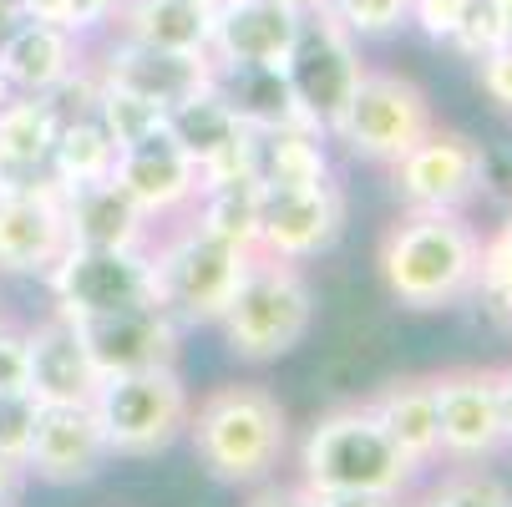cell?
<instances>
[{"label":"cell","instance_id":"cell-45","mask_svg":"<svg viewBox=\"0 0 512 507\" xmlns=\"http://www.w3.org/2000/svg\"><path fill=\"white\" fill-rule=\"evenodd\" d=\"M279 6H295V11H315V6H325V0H279Z\"/></svg>","mask_w":512,"mask_h":507},{"label":"cell","instance_id":"cell-10","mask_svg":"<svg viewBox=\"0 0 512 507\" xmlns=\"http://www.w3.org/2000/svg\"><path fill=\"white\" fill-rule=\"evenodd\" d=\"M391 193L401 208L467 213L482 198V142L457 127H431L406 158L391 163Z\"/></svg>","mask_w":512,"mask_h":507},{"label":"cell","instance_id":"cell-12","mask_svg":"<svg viewBox=\"0 0 512 507\" xmlns=\"http://www.w3.org/2000/svg\"><path fill=\"white\" fill-rule=\"evenodd\" d=\"M442 462H492L502 452V406H497V366H452L431 376Z\"/></svg>","mask_w":512,"mask_h":507},{"label":"cell","instance_id":"cell-38","mask_svg":"<svg viewBox=\"0 0 512 507\" xmlns=\"http://www.w3.org/2000/svg\"><path fill=\"white\" fill-rule=\"evenodd\" d=\"M26 391V330L0 320V396Z\"/></svg>","mask_w":512,"mask_h":507},{"label":"cell","instance_id":"cell-16","mask_svg":"<svg viewBox=\"0 0 512 507\" xmlns=\"http://www.w3.org/2000/svg\"><path fill=\"white\" fill-rule=\"evenodd\" d=\"M178 320H168L158 305H132L112 315L77 320V335L92 355L97 376H127V371H153L178 366Z\"/></svg>","mask_w":512,"mask_h":507},{"label":"cell","instance_id":"cell-21","mask_svg":"<svg viewBox=\"0 0 512 507\" xmlns=\"http://www.w3.org/2000/svg\"><path fill=\"white\" fill-rule=\"evenodd\" d=\"M61 208H66V239L87 249H148L158 234V224L122 193L117 178L61 188Z\"/></svg>","mask_w":512,"mask_h":507},{"label":"cell","instance_id":"cell-43","mask_svg":"<svg viewBox=\"0 0 512 507\" xmlns=\"http://www.w3.org/2000/svg\"><path fill=\"white\" fill-rule=\"evenodd\" d=\"M497 406H502V452L512 457V366H497Z\"/></svg>","mask_w":512,"mask_h":507},{"label":"cell","instance_id":"cell-6","mask_svg":"<svg viewBox=\"0 0 512 507\" xmlns=\"http://www.w3.org/2000/svg\"><path fill=\"white\" fill-rule=\"evenodd\" d=\"M92 411L102 421L112 457H158L188 431L193 396L178 366H153V371L102 376Z\"/></svg>","mask_w":512,"mask_h":507},{"label":"cell","instance_id":"cell-36","mask_svg":"<svg viewBox=\"0 0 512 507\" xmlns=\"http://www.w3.org/2000/svg\"><path fill=\"white\" fill-rule=\"evenodd\" d=\"M462 16H467V0H411V11H406V21H411L431 46H447V41L457 36Z\"/></svg>","mask_w":512,"mask_h":507},{"label":"cell","instance_id":"cell-13","mask_svg":"<svg viewBox=\"0 0 512 507\" xmlns=\"http://www.w3.org/2000/svg\"><path fill=\"white\" fill-rule=\"evenodd\" d=\"M163 127L178 148L198 163L203 188L208 183H239L254 178V127L239 122V112L218 97V87L193 92L188 102L163 112Z\"/></svg>","mask_w":512,"mask_h":507},{"label":"cell","instance_id":"cell-35","mask_svg":"<svg viewBox=\"0 0 512 507\" xmlns=\"http://www.w3.org/2000/svg\"><path fill=\"white\" fill-rule=\"evenodd\" d=\"M477 295H487L492 310L512 315V229L502 224L482 244V269H477Z\"/></svg>","mask_w":512,"mask_h":507},{"label":"cell","instance_id":"cell-37","mask_svg":"<svg viewBox=\"0 0 512 507\" xmlns=\"http://www.w3.org/2000/svg\"><path fill=\"white\" fill-rule=\"evenodd\" d=\"M477 87H482V97H487L492 107L512 112V41H507L502 51H492V56L477 61Z\"/></svg>","mask_w":512,"mask_h":507},{"label":"cell","instance_id":"cell-41","mask_svg":"<svg viewBox=\"0 0 512 507\" xmlns=\"http://www.w3.org/2000/svg\"><path fill=\"white\" fill-rule=\"evenodd\" d=\"M71 6H77V31L92 36V31H107L122 16L127 0H71Z\"/></svg>","mask_w":512,"mask_h":507},{"label":"cell","instance_id":"cell-18","mask_svg":"<svg viewBox=\"0 0 512 507\" xmlns=\"http://www.w3.org/2000/svg\"><path fill=\"white\" fill-rule=\"evenodd\" d=\"M107 437L92 406H41L26 472L46 487H82L107 467Z\"/></svg>","mask_w":512,"mask_h":507},{"label":"cell","instance_id":"cell-26","mask_svg":"<svg viewBox=\"0 0 512 507\" xmlns=\"http://www.w3.org/2000/svg\"><path fill=\"white\" fill-rule=\"evenodd\" d=\"M107 31L163 51H208L213 6H198V0H127Z\"/></svg>","mask_w":512,"mask_h":507},{"label":"cell","instance_id":"cell-1","mask_svg":"<svg viewBox=\"0 0 512 507\" xmlns=\"http://www.w3.org/2000/svg\"><path fill=\"white\" fill-rule=\"evenodd\" d=\"M376 269L386 295L406 310H452L477 295L482 234L467 213L401 208V219L381 234Z\"/></svg>","mask_w":512,"mask_h":507},{"label":"cell","instance_id":"cell-44","mask_svg":"<svg viewBox=\"0 0 512 507\" xmlns=\"http://www.w3.org/2000/svg\"><path fill=\"white\" fill-rule=\"evenodd\" d=\"M21 472H26V467H16V462L0 457V507H11V497H16V487H21Z\"/></svg>","mask_w":512,"mask_h":507},{"label":"cell","instance_id":"cell-33","mask_svg":"<svg viewBox=\"0 0 512 507\" xmlns=\"http://www.w3.org/2000/svg\"><path fill=\"white\" fill-rule=\"evenodd\" d=\"M325 6L350 36L371 41V36H391L396 26H406L411 0H325Z\"/></svg>","mask_w":512,"mask_h":507},{"label":"cell","instance_id":"cell-29","mask_svg":"<svg viewBox=\"0 0 512 507\" xmlns=\"http://www.w3.org/2000/svg\"><path fill=\"white\" fill-rule=\"evenodd\" d=\"M188 219L224 239L234 249H254L259 244V183L254 178H239V183H208L198 188V203L188 208Z\"/></svg>","mask_w":512,"mask_h":507},{"label":"cell","instance_id":"cell-14","mask_svg":"<svg viewBox=\"0 0 512 507\" xmlns=\"http://www.w3.org/2000/svg\"><path fill=\"white\" fill-rule=\"evenodd\" d=\"M92 71L107 87H122L153 107H178L193 92L213 87V56L208 51H163V46H142L127 36H107L97 56H87Z\"/></svg>","mask_w":512,"mask_h":507},{"label":"cell","instance_id":"cell-32","mask_svg":"<svg viewBox=\"0 0 512 507\" xmlns=\"http://www.w3.org/2000/svg\"><path fill=\"white\" fill-rule=\"evenodd\" d=\"M507 41H512V26L502 21L497 0H467V16H462V26H457V36L447 46L462 51L467 61H482V56L502 51Z\"/></svg>","mask_w":512,"mask_h":507},{"label":"cell","instance_id":"cell-22","mask_svg":"<svg viewBox=\"0 0 512 507\" xmlns=\"http://www.w3.org/2000/svg\"><path fill=\"white\" fill-rule=\"evenodd\" d=\"M87 36L61 31L46 21H21L0 41V77L16 97H51L71 71L87 66Z\"/></svg>","mask_w":512,"mask_h":507},{"label":"cell","instance_id":"cell-39","mask_svg":"<svg viewBox=\"0 0 512 507\" xmlns=\"http://www.w3.org/2000/svg\"><path fill=\"white\" fill-rule=\"evenodd\" d=\"M310 507H406V497H386V492H310Z\"/></svg>","mask_w":512,"mask_h":507},{"label":"cell","instance_id":"cell-42","mask_svg":"<svg viewBox=\"0 0 512 507\" xmlns=\"http://www.w3.org/2000/svg\"><path fill=\"white\" fill-rule=\"evenodd\" d=\"M244 507H310V497H305L300 482H295V487H289V482H264Z\"/></svg>","mask_w":512,"mask_h":507},{"label":"cell","instance_id":"cell-40","mask_svg":"<svg viewBox=\"0 0 512 507\" xmlns=\"http://www.w3.org/2000/svg\"><path fill=\"white\" fill-rule=\"evenodd\" d=\"M21 16H26V21L61 26V31H77V6H71V0H21ZM77 36H82V31H77Z\"/></svg>","mask_w":512,"mask_h":507},{"label":"cell","instance_id":"cell-2","mask_svg":"<svg viewBox=\"0 0 512 507\" xmlns=\"http://www.w3.org/2000/svg\"><path fill=\"white\" fill-rule=\"evenodd\" d=\"M198 467L229 487H259L274 477L284 447H289V416L269 386L229 381L198 396L188 411V431Z\"/></svg>","mask_w":512,"mask_h":507},{"label":"cell","instance_id":"cell-4","mask_svg":"<svg viewBox=\"0 0 512 507\" xmlns=\"http://www.w3.org/2000/svg\"><path fill=\"white\" fill-rule=\"evenodd\" d=\"M254 249H234L224 239L203 234L188 213L173 224H158L148 244V269H153V305L178 320V325H218L229 310L239 274Z\"/></svg>","mask_w":512,"mask_h":507},{"label":"cell","instance_id":"cell-46","mask_svg":"<svg viewBox=\"0 0 512 507\" xmlns=\"http://www.w3.org/2000/svg\"><path fill=\"white\" fill-rule=\"evenodd\" d=\"M497 11H502V21L512 26V0H497Z\"/></svg>","mask_w":512,"mask_h":507},{"label":"cell","instance_id":"cell-24","mask_svg":"<svg viewBox=\"0 0 512 507\" xmlns=\"http://www.w3.org/2000/svg\"><path fill=\"white\" fill-rule=\"evenodd\" d=\"M365 406H371V416L386 426V437H391L421 472L442 462V431H436L431 376H396V381H386Z\"/></svg>","mask_w":512,"mask_h":507},{"label":"cell","instance_id":"cell-7","mask_svg":"<svg viewBox=\"0 0 512 507\" xmlns=\"http://www.w3.org/2000/svg\"><path fill=\"white\" fill-rule=\"evenodd\" d=\"M431 127H436V112H431V97L421 82H411L406 71L365 66V77H360V87H355V97L330 137L345 142L350 158L391 168Z\"/></svg>","mask_w":512,"mask_h":507},{"label":"cell","instance_id":"cell-50","mask_svg":"<svg viewBox=\"0 0 512 507\" xmlns=\"http://www.w3.org/2000/svg\"><path fill=\"white\" fill-rule=\"evenodd\" d=\"M0 320H6V315H0Z\"/></svg>","mask_w":512,"mask_h":507},{"label":"cell","instance_id":"cell-17","mask_svg":"<svg viewBox=\"0 0 512 507\" xmlns=\"http://www.w3.org/2000/svg\"><path fill=\"white\" fill-rule=\"evenodd\" d=\"M66 208L61 183H31L0 193V274H36L46 279L51 264L66 254Z\"/></svg>","mask_w":512,"mask_h":507},{"label":"cell","instance_id":"cell-28","mask_svg":"<svg viewBox=\"0 0 512 507\" xmlns=\"http://www.w3.org/2000/svg\"><path fill=\"white\" fill-rule=\"evenodd\" d=\"M117 163V142L107 137L97 112L82 117H61L56 122V142H51V178L61 188H77V183H97L112 178Z\"/></svg>","mask_w":512,"mask_h":507},{"label":"cell","instance_id":"cell-5","mask_svg":"<svg viewBox=\"0 0 512 507\" xmlns=\"http://www.w3.org/2000/svg\"><path fill=\"white\" fill-rule=\"evenodd\" d=\"M310 325H315V289L305 269L254 249L229 310L218 315L229 350L249 366H269V360H284L295 350L310 335Z\"/></svg>","mask_w":512,"mask_h":507},{"label":"cell","instance_id":"cell-47","mask_svg":"<svg viewBox=\"0 0 512 507\" xmlns=\"http://www.w3.org/2000/svg\"><path fill=\"white\" fill-rule=\"evenodd\" d=\"M6 97H11V87H6V77H0V107H6Z\"/></svg>","mask_w":512,"mask_h":507},{"label":"cell","instance_id":"cell-49","mask_svg":"<svg viewBox=\"0 0 512 507\" xmlns=\"http://www.w3.org/2000/svg\"><path fill=\"white\" fill-rule=\"evenodd\" d=\"M507 229H512V219H507Z\"/></svg>","mask_w":512,"mask_h":507},{"label":"cell","instance_id":"cell-11","mask_svg":"<svg viewBox=\"0 0 512 507\" xmlns=\"http://www.w3.org/2000/svg\"><path fill=\"white\" fill-rule=\"evenodd\" d=\"M345 234V193L335 178L300 188H259V254L305 264Z\"/></svg>","mask_w":512,"mask_h":507},{"label":"cell","instance_id":"cell-19","mask_svg":"<svg viewBox=\"0 0 512 507\" xmlns=\"http://www.w3.org/2000/svg\"><path fill=\"white\" fill-rule=\"evenodd\" d=\"M102 376L77 335V320L51 310L41 325L26 330V391L41 406H92Z\"/></svg>","mask_w":512,"mask_h":507},{"label":"cell","instance_id":"cell-27","mask_svg":"<svg viewBox=\"0 0 512 507\" xmlns=\"http://www.w3.org/2000/svg\"><path fill=\"white\" fill-rule=\"evenodd\" d=\"M325 132L315 127H269L254 132V183L259 188H300L330 178Z\"/></svg>","mask_w":512,"mask_h":507},{"label":"cell","instance_id":"cell-31","mask_svg":"<svg viewBox=\"0 0 512 507\" xmlns=\"http://www.w3.org/2000/svg\"><path fill=\"white\" fill-rule=\"evenodd\" d=\"M97 117H102V127H107V137L117 142V148H127V142H137V137H148V132L163 127V107L142 102V97H132L122 87H107V82L97 92Z\"/></svg>","mask_w":512,"mask_h":507},{"label":"cell","instance_id":"cell-30","mask_svg":"<svg viewBox=\"0 0 512 507\" xmlns=\"http://www.w3.org/2000/svg\"><path fill=\"white\" fill-rule=\"evenodd\" d=\"M406 507H512V487L482 462H467V467H447L416 497L406 492Z\"/></svg>","mask_w":512,"mask_h":507},{"label":"cell","instance_id":"cell-34","mask_svg":"<svg viewBox=\"0 0 512 507\" xmlns=\"http://www.w3.org/2000/svg\"><path fill=\"white\" fill-rule=\"evenodd\" d=\"M36 416H41V401L31 391H6L0 396V457L26 467V452H31V437H36Z\"/></svg>","mask_w":512,"mask_h":507},{"label":"cell","instance_id":"cell-48","mask_svg":"<svg viewBox=\"0 0 512 507\" xmlns=\"http://www.w3.org/2000/svg\"><path fill=\"white\" fill-rule=\"evenodd\" d=\"M198 6H218V0H198Z\"/></svg>","mask_w":512,"mask_h":507},{"label":"cell","instance_id":"cell-15","mask_svg":"<svg viewBox=\"0 0 512 507\" xmlns=\"http://www.w3.org/2000/svg\"><path fill=\"white\" fill-rule=\"evenodd\" d=\"M112 178L122 183V193H127L142 213H148L153 224L183 219V213L198 203V188H203L198 163L168 137V127L127 142V148H117Z\"/></svg>","mask_w":512,"mask_h":507},{"label":"cell","instance_id":"cell-20","mask_svg":"<svg viewBox=\"0 0 512 507\" xmlns=\"http://www.w3.org/2000/svg\"><path fill=\"white\" fill-rule=\"evenodd\" d=\"M305 11L279 0H218L208 56L213 66H284Z\"/></svg>","mask_w":512,"mask_h":507},{"label":"cell","instance_id":"cell-8","mask_svg":"<svg viewBox=\"0 0 512 507\" xmlns=\"http://www.w3.org/2000/svg\"><path fill=\"white\" fill-rule=\"evenodd\" d=\"M365 77V56H360V36H350L330 6H315L305 11L300 21V36L284 56V82L295 92L305 122L315 132H335V122L345 117L355 87Z\"/></svg>","mask_w":512,"mask_h":507},{"label":"cell","instance_id":"cell-23","mask_svg":"<svg viewBox=\"0 0 512 507\" xmlns=\"http://www.w3.org/2000/svg\"><path fill=\"white\" fill-rule=\"evenodd\" d=\"M56 107L46 97H6L0 107V193H16L51 178Z\"/></svg>","mask_w":512,"mask_h":507},{"label":"cell","instance_id":"cell-9","mask_svg":"<svg viewBox=\"0 0 512 507\" xmlns=\"http://www.w3.org/2000/svg\"><path fill=\"white\" fill-rule=\"evenodd\" d=\"M51 300L61 315L87 320V315H112L132 305H153V269L148 249H87L66 244V254L46 274Z\"/></svg>","mask_w":512,"mask_h":507},{"label":"cell","instance_id":"cell-25","mask_svg":"<svg viewBox=\"0 0 512 507\" xmlns=\"http://www.w3.org/2000/svg\"><path fill=\"white\" fill-rule=\"evenodd\" d=\"M213 87L224 97L244 127L269 132V127H310L295 92L284 82V66H213Z\"/></svg>","mask_w":512,"mask_h":507},{"label":"cell","instance_id":"cell-3","mask_svg":"<svg viewBox=\"0 0 512 507\" xmlns=\"http://www.w3.org/2000/svg\"><path fill=\"white\" fill-rule=\"evenodd\" d=\"M421 467L386 437L365 401L330 406L310 421L300 442V487L310 492H386L406 497Z\"/></svg>","mask_w":512,"mask_h":507}]
</instances>
